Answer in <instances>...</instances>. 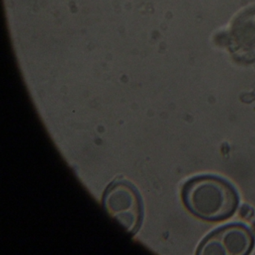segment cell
Wrapping results in <instances>:
<instances>
[{
  "label": "cell",
  "mask_w": 255,
  "mask_h": 255,
  "mask_svg": "<svg viewBox=\"0 0 255 255\" xmlns=\"http://www.w3.org/2000/svg\"><path fill=\"white\" fill-rule=\"evenodd\" d=\"M183 198L191 213L207 221L228 219L238 205L235 189L215 176H199L189 180L183 189Z\"/></svg>",
  "instance_id": "6da1fadb"
},
{
  "label": "cell",
  "mask_w": 255,
  "mask_h": 255,
  "mask_svg": "<svg viewBox=\"0 0 255 255\" xmlns=\"http://www.w3.org/2000/svg\"><path fill=\"white\" fill-rule=\"evenodd\" d=\"M254 237L246 227L229 225L216 230L203 242L201 255H244L253 249Z\"/></svg>",
  "instance_id": "7a4b0ae2"
},
{
  "label": "cell",
  "mask_w": 255,
  "mask_h": 255,
  "mask_svg": "<svg viewBox=\"0 0 255 255\" xmlns=\"http://www.w3.org/2000/svg\"><path fill=\"white\" fill-rule=\"evenodd\" d=\"M225 38L237 59L249 63L255 61V5L236 17Z\"/></svg>",
  "instance_id": "3957f363"
}]
</instances>
